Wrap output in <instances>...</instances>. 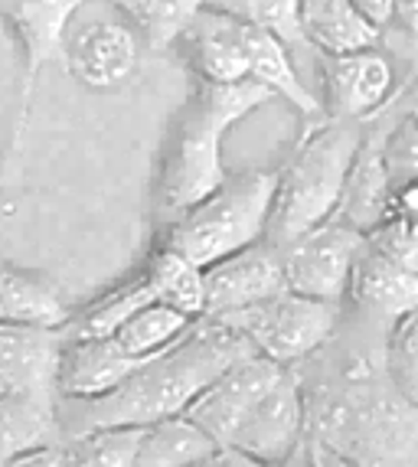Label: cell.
<instances>
[{"label": "cell", "mask_w": 418, "mask_h": 467, "mask_svg": "<svg viewBox=\"0 0 418 467\" xmlns=\"http://www.w3.org/2000/svg\"><path fill=\"white\" fill-rule=\"evenodd\" d=\"M366 235L340 219H327L320 226L308 229L295 242L281 245V265H285L287 291L304 297L343 304L350 288V275L357 265Z\"/></svg>", "instance_id": "obj_7"}, {"label": "cell", "mask_w": 418, "mask_h": 467, "mask_svg": "<svg viewBox=\"0 0 418 467\" xmlns=\"http://www.w3.org/2000/svg\"><path fill=\"white\" fill-rule=\"evenodd\" d=\"M141 363L118 347L115 337H66L56 363L59 402H95L115 392Z\"/></svg>", "instance_id": "obj_15"}, {"label": "cell", "mask_w": 418, "mask_h": 467, "mask_svg": "<svg viewBox=\"0 0 418 467\" xmlns=\"http://www.w3.org/2000/svg\"><path fill=\"white\" fill-rule=\"evenodd\" d=\"M308 435V409H304V382L298 367L285 369L262 402L246 415L229 448L242 451L258 464L278 467Z\"/></svg>", "instance_id": "obj_9"}, {"label": "cell", "mask_w": 418, "mask_h": 467, "mask_svg": "<svg viewBox=\"0 0 418 467\" xmlns=\"http://www.w3.org/2000/svg\"><path fill=\"white\" fill-rule=\"evenodd\" d=\"M281 376H285V367L258 357V353H248L209 382L183 415L193 419L219 448H229L246 415L262 402V396Z\"/></svg>", "instance_id": "obj_10"}, {"label": "cell", "mask_w": 418, "mask_h": 467, "mask_svg": "<svg viewBox=\"0 0 418 467\" xmlns=\"http://www.w3.org/2000/svg\"><path fill=\"white\" fill-rule=\"evenodd\" d=\"M248 78L268 88L275 99H285L291 109L301 115L304 125H318L324 121V101L310 92L301 82L291 59V47H285L278 36L262 33L256 26H248Z\"/></svg>", "instance_id": "obj_20"}, {"label": "cell", "mask_w": 418, "mask_h": 467, "mask_svg": "<svg viewBox=\"0 0 418 467\" xmlns=\"http://www.w3.org/2000/svg\"><path fill=\"white\" fill-rule=\"evenodd\" d=\"M256 353L248 340L233 330L225 320L200 317L186 330L180 343L171 350L157 353L154 359H144L128 379L95 402H59L56 399V415H59L62 438L82 435L101 425H154L171 415H183L193 399L206 389L219 373L239 363L242 357Z\"/></svg>", "instance_id": "obj_2"}, {"label": "cell", "mask_w": 418, "mask_h": 467, "mask_svg": "<svg viewBox=\"0 0 418 467\" xmlns=\"http://www.w3.org/2000/svg\"><path fill=\"white\" fill-rule=\"evenodd\" d=\"M193 467H268V464H258V461L246 458L242 451H235V448H219V451H213L209 458H203L200 464Z\"/></svg>", "instance_id": "obj_36"}, {"label": "cell", "mask_w": 418, "mask_h": 467, "mask_svg": "<svg viewBox=\"0 0 418 467\" xmlns=\"http://www.w3.org/2000/svg\"><path fill=\"white\" fill-rule=\"evenodd\" d=\"M301 36L320 56L357 53V49L380 47L382 30L370 24L353 0H301Z\"/></svg>", "instance_id": "obj_21"}, {"label": "cell", "mask_w": 418, "mask_h": 467, "mask_svg": "<svg viewBox=\"0 0 418 467\" xmlns=\"http://www.w3.org/2000/svg\"><path fill=\"white\" fill-rule=\"evenodd\" d=\"M219 451V444L186 415H171L154 425H144L134 467H193Z\"/></svg>", "instance_id": "obj_22"}, {"label": "cell", "mask_w": 418, "mask_h": 467, "mask_svg": "<svg viewBox=\"0 0 418 467\" xmlns=\"http://www.w3.org/2000/svg\"><path fill=\"white\" fill-rule=\"evenodd\" d=\"M144 275L151 281L154 301L171 304V307L183 311L186 317L196 320L206 314V278H203V268L193 265L180 252L167 249V245H154V252L144 262Z\"/></svg>", "instance_id": "obj_23"}, {"label": "cell", "mask_w": 418, "mask_h": 467, "mask_svg": "<svg viewBox=\"0 0 418 467\" xmlns=\"http://www.w3.org/2000/svg\"><path fill=\"white\" fill-rule=\"evenodd\" d=\"M216 320H225L233 330H239L258 357L291 369L320 353L337 337L340 304L304 297L298 291H281L268 301Z\"/></svg>", "instance_id": "obj_6"}, {"label": "cell", "mask_w": 418, "mask_h": 467, "mask_svg": "<svg viewBox=\"0 0 418 467\" xmlns=\"http://www.w3.org/2000/svg\"><path fill=\"white\" fill-rule=\"evenodd\" d=\"M392 24H399V30H402L412 43H418V0H395Z\"/></svg>", "instance_id": "obj_34"}, {"label": "cell", "mask_w": 418, "mask_h": 467, "mask_svg": "<svg viewBox=\"0 0 418 467\" xmlns=\"http://www.w3.org/2000/svg\"><path fill=\"white\" fill-rule=\"evenodd\" d=\"M206 7L233 16L239 24L256 26L262 33L278 36L285 47L304 43L301 36V0H206Z\"/></svg>", "instance_id": "obj_29"}, {"label": "cell", "mask_w": 418, "mask_h": 467, "mask_svg": "<svg viewBox=\"0 0 418 467\" xmlns=\"http://www.w3.org/2000/svg\"><path fill=\"white\" fill-rule=\"evenodd\" d=\"M278 171H239L219 183L196 206L173 216L157 245L180 252L193 265L209 268L225 255L256 245L268 233Z\"/></svg>", "instance_id": "obj_5"}, {"label": "cell", "mask_w": 418, "mask_h": 467, "mask_svg": "<svg viewBox=\"0 0 418 467\" xmlns=\"http://www.w3.org/2000/svg\"><path fill=\"white\" fill-rule=\"evenodd\" d=\"M59 438L56 399H0V467L26 448Z\"/></svg>", "instance_id": "obj_25"}, {"label": "cell", "mask_w": 418, "mask_h": 467, "mask_svg": "<svg viewBox=\"0 0 418 467\" xmlns=\"http://www.w3.org/2000/svg\"><path fill=\"white\" fill-rule=\"evenodd\" d=\"M203 278H206L203 317H225L287 291L281 249H275L268 239L213 262L209 268H203Z\"/></svg>", "instance_id": "obj_13"}, {"label": "cell", "mask_w": 418, "mask_h": 467, "mask_svg": "<svg viewBox=\"0 0 418 467\" xmlns=\"http://www.w3.org/2000/svg\"><path fill=\"white\" fill-rule=\"evenodd\" d=\"M386 369L395 389L418 405V311L386 334Z\"/></svg>", "instance_id": "obj_31"}, {"label": "cell", "mask_w": 418, "mask_h": 467, "mask_svg": "<svg viewBox=\"0 0 418 467\" xmlns=\"http://www.w3.org/2000/svg\"><path fill=\"white\" fill-rule=\"evenodd\" d=\"M59 330L0 324V399H56Z\"/></svg>", "instance_id": "obj_17"}, {"label": "cell", "mask_w": 418, "mask_h": 467, "mask_svg": "<svg viewBox=\"0 0 418 467\" xmlns=\"http://www.w3.org/2000/svg\"><path fill=\"white\" fill-rule=\"evenodd\" d=\"M343 301H350L363 327L389 334L399 320L418 311V275L366 242L357 265H353V275H350V288Z\"/></svg>", "instance_id": "obj_14"}, {"label": "cell", "mask_w": 418, "mask_h": 467, "mask_svg": "<svg viewBox=\"0 0 418 467\" xmlns=\"http://www.w3.org/2000/svg\"><path fill=\"white\" fill-rule=\"evenodd\" d=\"M151 301H154V291H151L148 275L141 268V272H134L128 281L115 285L111 291L95 297L92 304H86L82 311L72 314L69 327L62 330V334L66 337H115V330L121 327L124 320Z\"/></svg>", "instance_id": "obj_27"}, {"label": "cell", "mask_w": 418, "mask_h": 467, "mask_svg": "<svg viewBox=\"0 0 418 467\" xmlns=\"http://www.w3.org/2000/svg\"><path fill=\"white\" fill-rule=\"evenodd\" d=\"M380 125H382V164H386L392 187L395 183L418 180V118L382 111Z\"/></svg>", "instance_id": "obj_30"}, {"label": "cell", "mask_w": 418, "mask_h": 467, "mask_svg": "<svg viewBox=\"0 0 418 467\" xmlns=\"http://www.w3.org/2000/svg\"><path fill=\"white\" fill-rule=\"evenodd\" d=\"M89 0H0V20L14 33L20 49V109L26 111L39 72L53 59L62 63V47L76 14Z\"/></svg>", "instance_id": "obj_11"}, {"label": "cell", "mask_w": 418, "mask_h": 467, "mask_svg": "<svg viewBox=\"0 0 418 467\" xmlns=\"http://www.w3.org/2000/svg\"><path fill=\"white\" fill-rule=\"evenodd\" d=\"M308 444H310V461H314V467H360L350 458H343V454H337L333 448H327V444L314 441V438H308Z\"/></svg>", "instance_id": "obj_37"}, {"label": "cell", "mask_w": 418, "mask_h": 467, "mask_svg": "<svg viewBox=\"0 0 418 467\" xmlns=\"http://www.w3.org/2000/svg\"><path fill=\"white\" fill-rule=\"evenodd\" d=\"M141 36L124 20H89L69 30L62 66L78 86L92 92H115L138 72Z\"/></svg>", "instance_id": "obj_12"}, {"label": "cell", "mask_w": 418, "mask_h": 467, "mask_svg": "<svg viewBox=\"0 0 418 467\" xmlns=\"http://www.w3.org/2000/svg\"><path fill=\"white\" fill-rule=\"evenodd\" d=\"M324 111L340 121H372L389 109L399 88L395 66L380 47L357 49V53L324 56Z\"/></svg>", "instance_id": "obj_8"}, {"label": "cell", "mask_w": 418, "mask_h": 467, "mask_svg": "<svg viewBox=\"0 0 418 467\" xmlns=\"http://www.w3.org/2000/svg\"><path fill=\"white\" fill-rule=\"evenodd\" d=\"M363 131L366 125L340 121V118L304 125L291 157L285 161V167H278V187H275L268 233H265L275 249L295 242L298 235L327 223L337 213Z\"/></svg>", "instance_id": "obj_4"}, {"label": "cell", "mask_w": 418, "mask_h": 467, "mask_svg": "<svg viewBox=\"0 0 418 467\" xmlns=\"http://www.w3.org/2000/svg\"><path fill=\"white\" fill-rule=\"evenodd\" d=\"M193 324L196 317H186L183 311H177L171 304L151 301L115 330V340L128 357L144 363V359H154L157 353L171 350L173 343L183 340Z\"/></svg>", "instance_id": "obj_24"}, {"label": "cell", "mask_w": 418, "mask_h": 467, "mask_svg": "<svg viewBox=\"0 0 418 467\" xmlns=\"http://www.w3.org/2000/svg\"><path fill=\"white\" fill-rule=\"evenodd\" d=\"M4 467H69V454L62 441H49L14 454Z\"/></svg>", "instance_id": "obj_33"}, {"label": "cell", "mask_w": 418, "mask_h": 467, "mask_svg": "<svg viewBox=\"0 0 418 467\" xmlns=\"http://www.w3.org/2000/svg\"><path fill=\"white\" fill-rule=\"evenodd\" d=\"M353 7H357L370 24H376L380 30H386V26L392 24L395 0H353Z\"/></svg>", "instance_id": "obj_35"}, {"label": "cell", "mask_w": 418, "mask_h": 467, "mask_svg": "<svg viewBox=\"0 0 418 467\" xmlns=\"http://www.w3.org/2000/svg\"><path fill=\"white\" fill-rule=\"evenodd\" d=\"M66 291L49 275L20 265H0V324L30 330H66L72 320Z\"/></svg>", "instance_id": "obj_19"}, {"label": "cell", "mask_w": 418, "mask_h": 467, "mask_svg": "<svg viewBox=\"0 0 418 467\" xmlns=\"http://www.w3.org/2000/svg\"><path fill=\"white\" fill-rule=\"evenodd\" d=\"M173 49H180L193 78L203 82L235 86L248 78V26L213 7L193 16Z\"/></svg>", "instance_id": "obj_16"}, {"label": "cell", "mask_w": 418, "mask_h": 467, "mask_svg": "<svg viewBox=\"0 0 418 467\" xmlns=\"http://www.w3.org/2000/svg\"><path fill=\"white\" fill-rule=\"evenodd\" d=\"M138 425H101L66 441L69 467H134L138 464Z\"/></svg>", "instance_id": "obj_28"}, {"label": "cell", "mask_w": 418, "mask_h": 467, "mask_svg": "<svg viewBox=\"0 0 418 467\" xmlns=\"http://www.w3.org/2000/svg\"><path fill=\"white\" fill-rule=\"evenodd\" d=\"M389 193H392V180H389L386 164H382V125L380 118H372V121H366L363 140H360V150L350 164L333 219H340L357 233L370 235L386 216Z\"/></svg>", "instance_id": "obj_18"}, {"label": "cell", "mask_w": 418, "mask_h": 467, "mask_svg": "<svg viewBox=\"0 0 418 467\" xmlns=\"http://www.w3.org/2000/svg\"><path fill=\"white\" fill-rule=\"evenodd\" d=\"M271 99L275 95L252 78L235 82V86H213V82L193 78L183 109L177 111L171 134H167L154 180L157 213L167 223L196 206L229 177L223 164L225 134L239 121H246L252 111L268 105Z\"/></svg>", "instance_id": "obj_3"}, {"label": "cell", "mask_w": 418, "mask_h": 467, "mask_svg": "<svg viewBox=\"0 0 418 467\" xmlns=\"http://www.w3.org/2000/svg\"><path fill=\"white\" fill-rule=\"evenodd\" d=\"M366 242L418 275V219H382L380 226L366 235Z\"/></svg>", "instance_id": "obj_32"}, {"label": "cell", "mask_w": 418, "mask_h": 467, "mask_svg": "<svg viewBox=\"0 0 418 467\" xmlns=\"http://www.w3.org/2000/svg\"><path fill=\"white\" fill-rule=\"evenodd\" d=\"M148 49H173L206 0H111Z\"/></svg>", "instance_id": "obj_26"}, {"label": "cell", "mask_w": 418, "mask_h": 467, "mask_svg": "<svg viewBox=\"0 0 418 467\" xmlns=\"http://www.w3.org/2000/svg\"><path fill=\"white\" fill-rule=\"evenodd\" d=\"M301 382L308 438L360 467H418V405L389 379L386 340L350 350L318 382Z\"/></svg>", "instance_id": "obj_1"}]
</instances>
